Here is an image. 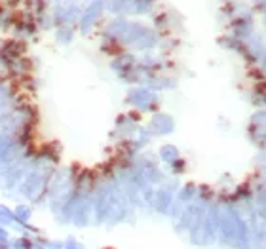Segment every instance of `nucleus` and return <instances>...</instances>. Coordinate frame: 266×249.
<instances>
[{"mask_svg": "<svg viewBox=\"0 0 266 249\" xmlns=\"http://www.w3.org/2000/svg\"><path fill=\"white\" fill-rule=\"evenodd\" d=\"M15 223L14 217V209L6 204H0V227L4 228H12Z\"/></svg>", "mask_w": 266, "mask_h": 249, "instance_id": "4", "label": "nucleus"}, {"mask_svg": "<svg viewBox=\"0 0 266 249\" xmlns=\"http://www.w3.org/2000/svg\"><path fill=\"white\" fill-rule=\"evenodd\" d=\"M35 240L29 234H15L10 242V249H33Z\"/></svg>", "mask_w": 266, "mask_h": 249, "instance_id": "3", "label": "nucleus"}, {"mask_svg": "<svg viewBox=\"0 0 266 249\" xmlns=\"http://www.w3.org/2000/svg\"><path fill=\"white\" fill-rule=\"evenodd\" d=\"M63 243H65L63 249H86V243L80 242L76 236H67L65 240H63Z\"/></svg>", "mask_w": 266, "mask_h": 249, "instance_id": "8", "label": "nucleus"}, {"mask_svg": "<svg viewBox=\"0 0 266 249\" xmlns=\"http://www.w3.org/2000/svg\"><path fill=\"white\" fill-rule=\"evenodd\" d=\"M74 40V29L72 27H57L55 29V42L61 46L71 44Z\"/></svg>", "mask_w": 266, "mask_h": 249, "instance_id": "5", "label": "nucleus"}, {"mask_svg": "<svg viewBox=\"0 0 266 249\" xmlns=\"http://www.w3.org/2000/svg\"><path fill=\"white\" fill-rule=\"evenodd\" d=\"M196 196V186L194 184H185L179 192V202L181 204H188V202H192V198Z\"/></svg>", "mask_w": 266, "mask_h": 249, "instance_id": "7", "label": "nucleus"}, {"mask_svg": "<svg viewBox=\"0 0 266 249\" xmlns=\"http://www.w3.org/2000/svg\"><path fill=\"white\" fill-rule=\"evenodd\" d=\"M151 128L154 133H169L173 132V120L167 114H156L151 120Z\"/></svg>", "mask_w": 266, "mask_h": 249, "instance_id": "2", "label": "nucleus"}, {"mask_svg": "<svg viewBox=\"0 0 266 249\" xmlns=\"http://www.w3.org/2000/svg\"><path fill=\"white\" fill-rule=\"evenodd\" d=\"M12 238H14V232H12L10 228L0 227V242H2V243H10V242H12Z\"/></svg>", "mask_w": 266, "mask_h": 249, "instance_id": "9", "label": "nucleus"}, {"mask_svg": "<svg viewBox=\"0 0 266 249\" xmlns=\"http://www.w3.org/2000/svg\"><path fill=\"white\" fill-rule=\"evenodd\" d=\"M103 249H116V247H108V245H107V247H103Z\"/></svg>", "mask_w": 266, "mask_h": 249, "instance_id": "10", "label": "nucleus"}, {"mask_svg": "<svg viewBox=\"0 0 266 249\" xmlns=\"http://www.w3.org/2000/svg\"><path fill=\"white\" fill-rule=\"evenodd\" d=\"M160 158L167 164H173L175 160H179V150L173 147V145H164L160 148Z\"/></svg>", "mask_w": 266, "mask_h": 249, "instance_id": "6", "label": "nucleus"}, {"mask_svg": "<svg viewBox=\"0 0 266 249\" xmlns=\"http://www.w3.org/2000/svg\"><path fill=\"white\" fill-rule=\"evenodd\" d=\"M12 209H14L15 223H17V225H27V223H31V219H33L35 205L29 204V202H17Z\"/></svg>", "mask_w": 266, "mask_h": 249, "instance_id": "1", "label": "nucleus"}]
</instances>
